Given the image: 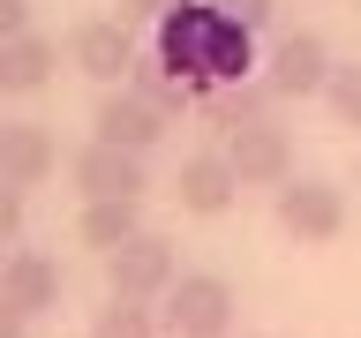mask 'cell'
Listing matches in <instances>:
<instances>
[{
  "label": "cell",
  "mask_w": 361,
  "mask_h": 338,
  "mask_svg": "<svg viewBox=\"0 0 361 338\" xmlns=\"http://www.w3.org/2000/svg\"><path fill=\"white\" fill-rule=\"evenodd\" d=\"M68 180H75V196H151V173H143V151H121V143H98L90 135L83 151L68 158Z\"/></svg>",
  "instance_id": "cell-9"
},
{
  "label": "cell",
  "mask_w": 361,
  "mask_h": 338,
  "mask_svg": "<svg viewBox=\"0 0 361 338\" xmlns=\"http://www.w3.org/2000/svg\"><path fill=\"white\" fill-rule=\"evenodd\" d=\"M0 301H16L23 315H53L61 308V263L45 248H16L0 263Z\"/></svg>",
  "instance_id": "cell-13"
},
{
  "label": "cell",
  "mask_w": 361,
  "mask_h": 338,
  "mask_svg": "<svg viewBox=\"0 0 361 338\" xmlns=\"http://www.w3.org/2000/svg\"><path fill=\"white\" fill-rule=\"evenodd\" d=\"M271 106H279V90L264 83V68H256V75H241V83H211V90H196V120H203V128H219V135L248 128V120H264Z\"/></svg>",
  "instance_id": "cell-12"
},
{
  "label": "cell",
  "mask_w": 361,
  "mask_h": 338,
  "mask_svg": "<svg viewBox=\"0 0 361 338\" xmlns=\"http://www.w3.org/2000/svg\"><path fill=\"white\" fill-rule=\"evenodd\" d=\"M23 241V188L16 180H0V248Z\"/></svg>",
  "instance_id": "cell-19"
},
{
  "label": "cell",
  "mask_w": 361,
  "mask_h": 338,
  "mask_svg": "<svg viewBox=\"0 0 361 338\" xmlns=\"http://www.w3.org/2000/svg\"><path fill=\"white\" fill-rule=\"evenodd\" d=\"M106 263V293H128V301H166V286L180 278V248L166 241V233H128V241L113 248V256H98Z\"/></svg>",
  "instance_id": "cell-3"
},
{
  "label": "cell",
  "mask_w": 361,
  "mask_h": 338,
  "mask_svg": "<svg viewBox=\"0 0 361 338\" xmlns=\"http://www.w3.org/2000/svg\"><path fill=\"white\" fill-rule=\"evenodd\" d=\"M151 53L173 68L188 90H211V83H241L264 68L256 53V30L241 15H226L219 0H180L173 15L151 23Z\"/></svg>",
  "instance_id": "cell-1"
},
{
  "label": "cell",
  "mask_w": 361,
  "mask_h": 338,
  "mask_svg": "<svg viewBox=\"0 0 361 338\" xmlns=\"http://www.w3.org/2000/svg\"><path fill=\"white\" fill-rule=\"evenodd\" d=\"M271 218L279 233L301 248H331L346 233V196H338L331 180H286V188H271Z\"/></svg>",
  "instance_id": "cell-4"
},
{
  "label": "cell",
  "mask_w": 361,
  "mask_h": 338,
  "mask_svg": "<svg viewBox=\"0 0 361 338\" xmlns=\"http://www.w3.org/2000/svg\"><path fill=\"white\" fill-rule=\"evenodd\" d=\"M30 30V0H0V45Z\"/></svg>",
  "instance_id": "cell-21"
},
{
  "label": "cell",
  "mask_w": 361,
  "mask_h": 338,
  "mask_svg": "<svg viewBox=\"0 0 361 338\" xmlns=\"http://www.w3.org/2000/svg\"><path fill=\"white\" fill-rule=\"evenodd\" d=\"M166 128H173V120L128 83H113L106 98H98V113H90V135H98V143H121V151H143V158L166 143Z\"/></svg>",
  "instance_id": "cell-8"
},
{
  "label": "cell",
  "mask_w": 361,
  "mask_h": 338,
  "mask_svg": "<svg viewBox=\"0 0 361 338\" xmlns=\"http://www.w3.org/2000/svg\"><path fill=\"white\" fill-rule=\"evenodd\" d=\"M128 233H143V203H135V196H90L83 218H75V241L98 248V256H113Z\"/></svg>",
  "instance_id": "cell-15"
},
{
  "label": "cell",
  "mask_w": 361,
  "mask_h": 338,
  "mask_svg": "<svg viewBox=\"0 0 361 338\" xmlns=\"http://www.w3.org/2000/svg\"><path fill=\"white\" fill-rule=\"evenodd\" d=\"M180 0H121V15L128 23H158V15H173Z\"/></svg>",
  "instance_id": "cell-22"
},
{
  "label": "cell",
  "mask_w": 361,
  "mask_h": 338,
  "mask_svg": "<svg viewBox=\"0 0 361 338\" xmlns=\"http://www.w3.org/2000/svg\"><path fill=\"white\" fill-rule=\"evenodd\" d=\"M90 338H166L158 301H128V293H113L106 308L90 315Z\"/></svg>",
  "instance_id": "cell-17"
},
{
  "label": "cell",
  "mask_w": 361,
  "mask_h": 338,
  "mask_svg": "<svg viewBox=\"0 0 361 338\" xmlns=\"http://www.w3.org/2000/svg\"><path fill=\"white\" fill-rule=\"evenodd\" d=\"M23 331H30V315H23L16 301H0V338H23Z\"/></svg>",
  "instance_id": "cell-23"
},
{
  "label": "cell",
  "mask_w": 361,
  "mask_h": 338,
  "mask_svg": "<svg viewBox=\"0 0 361 338\" xmlns=\"http://www.w3.org/2000/svg\"><path fill=\"white\" fill-rule=\"evenodd\" d=\"M53 173H61L53 128H38V120H0V180L38 188V180H53Z\"/></svg>",
  "instance_id": "cell-11"
},
{
  "label": "cell",
  "mask_w": 361,
  "mask_h": 338,
  "mask_svg": "<svg viewBox=\"0 0 361 338\" xmlns=\"http://www.w3.org/2000/svg\"><path fill=\"white\" fill-rule=\"evenodd\" d=\"M53 68H61V45L45 38V30H23V38L0 45V98H38L53 83Z\"/></svg>",
  "instance_id": "cell-14"
},
{
  "label": "cell",
  "mask_w": 361,
  "mask_h": 338,
  "mask_svg": "<svg viewBox=\"0 0 361 338\" xmlns=\"http://www.w3.org/2000/svg\"><path fill=\"white\" fill-rule=\"evenodd\" d=\"M331 45L316 38V30H286V38H271V53H264V83L279 90V106H309V98H324V83H331Z\"/></svg>",
  "instance_id": "cell-6"
},
{
  "label": "cell",
  "mask_w": 361,
  "mask_h": 338,
  "mask_svg": "<svg viewBox=\"0 0 361 338\" xmlns=\"http://www.w3.org/2000/svg\"><path fill=\"white\" fill-rule=\"evenodd\" d=\"M219 8H226V15H241L256 38H264V30H271V15H279V0H219Z\"/></svg>",
  "instance_id": "cell-20"
},
{
  "label": "cell",
  "mask_w": 361,
  "mask_h": 338,
  "mask_svg": "<svg viewBox=\"0 0 361 338\" xmlns=\"http://www.w3.org/2000/svg\"><path fill=\"white\" fill-rule=\"evenodd\" d=\"M324 106H331L338 128H361V61H338L331 83H324Z\"/></svg>",
  "instance_id": "cell-18"
},
{
  "label": "cell",
  "mask_w": 361,
  "mask_h": 338,
  "mask_svg": "<svg viewBox=\"0 0 361 338\" xmlns=\"http://www.w3.org/2000/svg\"><path fill=\"white\" fill-rule=\"evenodd\" d=\"M226 158H233L241 188H286L293 180V128H279V113H264V120L226 135Z\"/></svg>",
  "instance_id": "cell-7"
},
{
  "label": "cell",
  "mask_w": 361,
  "mask_h": 338,
  "mask_svg": "<svg viewBox=\"0 0 361 338\" xmlns=\"http://www.w3.org/2000/svg\"><path fill=\"white\" fill-rule=\"evenodd\" d=\"M128 90H143V98H151L158 113H166V120H180V113H196V90L180 83L173 68L158 61V53H135V68H128Z\"/></svg>",
  "instance_id": "cell-16"
},
{
  "label": "cell",
  "mask_w": 361,
  "mask_h": 338,
  "mask_svg": "<svg viewBox=\"0 0 361 338\" xmlns=\"http://www.w3.org/2000/svg\"><path fill=\"white\" fill-rule=\"evenodd\" d=\"M158 308H166L158 315L166 338H226L233 315H241V293H233V278H219V270H180Z\"/></svg>",
  "instance_id": "cell-2"
},
{
  "label": "cell",
  "mask_w": 361,
  "mask_h": 338,
  "mask_svg": "<svg viewBox=\"0 0 361 338\" xmlns=\"http://www.w3.org/2000/svg\"><path fill=\"white\" fill-rule=\"evenodd\" d=\"M135 23L128 15H83L75 30H68V61H75V75H90L98 90L113 83H128V68H135Z\"/></svg>",
  "instance_id": "cell-5"
},
{
  "label": "cell",
  "mask_w": 361,
  "mask_h": 338,
  "mask_svg": "<svg viewBox=\"0 0 361 338\" xmlns=\"http://www.w3.org/2000/svg\"><path fill=\"white\" fill-rule=\"evenodd\" d=\"M233 196H241V173H233L226 143H219V151H188V158H180L173 203L188 211V218H226V211H233Z\"/></svg>",
  "instance_id": "cell-10"
}]
</instances>
